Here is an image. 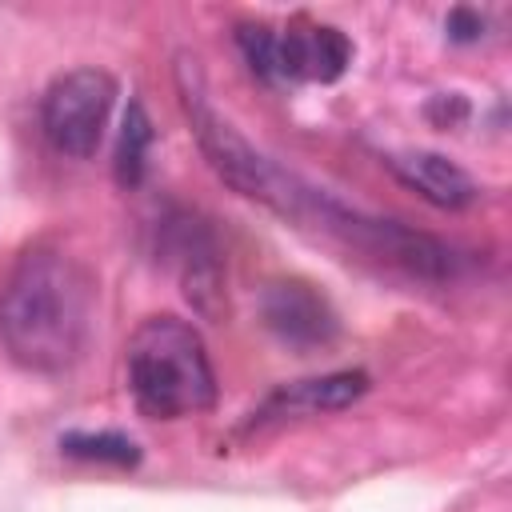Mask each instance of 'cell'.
<instances>
[{"label":"cell","instance_id":"cell-6","mask_svg":"<svg viewBox=\"0 0 512 512\" xmlns=\"http://www.w3.org/2000/svg\"><path fill=\"white\" fill-rule=\"evenodd\" d=\"M364 392H368V372H360V368H340V372L292 380V384L276 388L272 396H264L260 408L248 416V424L252 428H264V424H280V420L340 412V408L356 404Z\"/></svg>","mask_w":512,"mask_h":512},{"label":"cell","instance_id":"cell-13","mask_svg":"<svg viewBox=\"0 0 512 512\" xmlns=\"http://www.w3.org/2000/svg\"><path fill=\"white\" fill-rule=\"evenodd\" d=\"M444 28H448V36L456 44H472V40L484 36V16L476 8H452L448 20H444Z\"/></svg>","mask_w":512,"mask_h":512},{"label":"cell","instance_id":"cell-1","mask_svg":"<svg viewBox=\"0 0 512 512\" xmlns=\"http://www.w3.org/2000/svg\"><path fill=\"white\" fill-rule=\"evenodd\" d=\"M176 92H180V108L188 116V128L200 144V152L208 156L212 172L236 188L240 196L256 200L260 208L276 212L280 220L308 228L364 260H376L380 268H396L412 280H428V284H444L456 280L464 268V256L444 244L440 236L416 232L400 220H384V216H368L352 204H344L340 196L316 188L312 180H304L300 172L276 164L272 156H264L260 148H252L232 120H224L204 88V76L196 68L192 56L176 60Z\"/></svg>","mask_w":512,"mask_h":512},{"label":"cell","instance_id":"cell-3","mask_svg":"<svg viewBox=\"0 0 512 512\" xmlns=\"http://www.w3.org/2000/svg\"><path fill=\"white\" fill-rule=\"evenodd\" d=\"M128 392L152 420H180L216 404V372L200 332L176 316H148L124 348Z\"/></svg>","mask_w":512,"mask_h":512},{"label":"cell","instance_id":"cell-8","mask_svg":"<svg viewBox=\"0 0 512 512\" xmlns=\"http://www.w3.org/2000/svg\"><path fill=\"white\" fill-rule=\"evenodd\" d=\"M384 164L392 168V176L400 184H408L412 192H420L436 208L460 212L480 196L476 180L440 152H392V156H384Z\"/></svg>","mask_w":512,"mask_h":512},{"label":"cell","instance_id":"cell-5","mask_svg":"<svg viewBox=\"0 0 512 512\" xmlns=\"http://www.w3.org/2000/svg\"><path fill=\"white\" fill-rule=\"evenodd\" d=\"M160 252L180 272L188 304L196 312H204V316H220V308H224V276H220V248H216L212 232L200 220H192L188 212H180V216L164 220Z\"/></svg>","mask_w":512,"mask_h":512},{"label":"cell","instance_id":"cell-12","mask_svg":"<svg viewBox=\"0 0 512 512\" xmlns=\"http://www.w3.org/2000/svg\"><path fill=\"white\" fill-rule=\"evenodd\" d=\"M236 44L244 52V64L260 80L276 84V28H268V24H240L236 28Z\"/></svg>","mask_w":512,"mask_h":512},{"label":"cell","instance_id":"cell-11","mask_svg":"<svg viewBox=\"0 0 512 512\" xmlns=\"http://www.w3.org/2000/svg\"><path fill=\"white\" fill-rule=\"evenodd\" d=\"M60 452L64 456H76V460L116 464V468L140 464V448L124 432H68V436H60Z\"/></svg>","mask_w":512,"mask_h":512},{"label":"cell","instance_id":"cell-7","mask_svg":"<svg viewBox=\"0 0 512 512\" xmlns=\"http://www.w3.org/2000/svg\"><path fill=\"white\" fill-rule=\"evenodd\" d=\"M260 312H264V324L272 328V336L300 348V352L304 348H324L336 336V312L304 280L268 284V292L260 300Z\"/></svg>","mask_w":512,"mask_h":512},{"label":"cell","instance_id":"cell-10","mask_svg":"<svg viewBox=\"0 0 512 512\" xmlns=\"http://www.w3.org/2000/svg\"><path fill=\"white\" fill-rule=\"evenodd\" d=\"M348 64H352V44L340 28H328V24L300 28V76L304 80L332 84L348 72Z\"/></svg>","mask_w":512,"mask_h":512},{"label":"cell","instance_id":"cell-2","mask_svg":"<svg viewBox=\"0 0 512 512\" xmlns=\"http://www.w3.org/2000/svg\"><path fill=\"white\" fill-rule=\"evenodd\" d=\"M92 308L96 280L88 268L64 248L32 244L0 284V344L20 368L56 376L84 356Z\"/></svg>","mask_w":512,"mask_h":512},{"label":"cell","instance_id":"cell-9","mask_svg":"<svg viewBox=\"0 0 512 512\" xmlns=\"http://www.w3.org/2000/svg\"><path fill=\"white\" fill-rule=\"evenodd\" d=\"M152 116L140 100H128V112L120 120V136H116V156H112V176L120 188H140L144 172H148V152H152Z\"/></svg>","mask_w":512,"mask_h":512},{"label":"cell","instance_id":"cell-4","mask_svg":"<svg viewBox=\"0 0 512 512\" xmlns=\"http://www.w3.org/2000/svg\"><path fill=\"white\" fill-rule=\"evenodd\" d=\"M112 100H116V80L104 68H72L56 76L40 100V128L48 144L72 160L96 156Z\"/></svg>","mask_w":512,"mask_h":512}]
</instances>
